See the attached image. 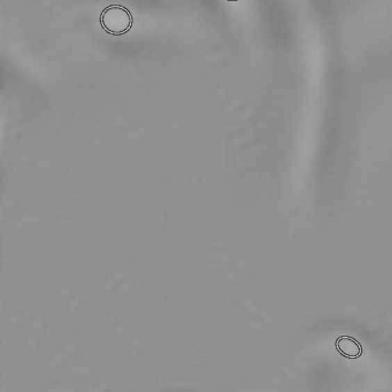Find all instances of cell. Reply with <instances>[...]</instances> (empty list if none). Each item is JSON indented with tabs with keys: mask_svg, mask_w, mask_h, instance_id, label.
<instances>
[{
	"mask_svg": "<svg viewBox=\"0 0 392 392\" xmlns=\"http://www.w3.org/2000/svg\"><path fill=\"white\" fill-rule=\"evenodd\" d=\"M99 22L107 33L113 36H123L131 31L133 17L126 7L111 5L104 8L100 14Z\"/></svg>",
	"mask_w": 392,
	"mask_h": 392,
	"instance_id": "6da1fadb",
	"label": "cell"
},
{
	"mask_svg": "<svg viewBox=\"0 0 392 392\" xmlns=\"http://www.w3.org/2000/svg\"><path fill=\"white\" fill-rule=\"evenodd\" d=\"M336 349L348 359H358L362 356V346L357 339L350 336H341L336 339Z\"/></svg>",
	"mask_w": 392,
	"mask_h": 392,
	"instance_id": "7a4b0ae2",
	"label": "cell"
},
{
	"mask_svg": "<svg viewBox=\"0 0 392 392\" xmlns=\"http://www.w3.org/2000/svg\"><path fill=\"white\" fill-rule=\"evenodd\" d=\"M228 1H238V0H228Z\"/></svg>",
	"mask_w": 392,
	"mask_h": 392,
	"instance_id": "3957f363",
	"label": "cell"
}]
</instances>
